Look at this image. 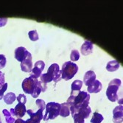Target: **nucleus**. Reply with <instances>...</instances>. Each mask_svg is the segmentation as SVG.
<instances>
[{
    "mask_svg": "<svg viewBox=\"0 0 123 123\" xmlns=\"http://www.w3.org/2000/svg\"><path fill=\"white\" fill-rule=\"evenodd\" d=\"M14 111H15L16 117H17L18 118H21V117H23L25 116V114H26L27 108L24 104L18 103L14 108Z\"/></svg>",
    "mask_w": 123,
    "mask_h": 123,
    "instance_id": "nucleus-15",
    "label": "nucleus"
},
{
    "mask_svg": "<svg viewBox=\"0 0 123 123\" xmlns=\"http://www.w3.org/2000/svg\"><path fill=\"white\" fill-rule=\"evenodd\" d=\"M78 71V66L76 63L72 61H67L62 66V69L61 70V78L65 80H71L76 74Z\"/></svg>",
    "mask_w": 123,
    "mask_h": 123,
    "instance_id": "nucleus-4",
    "label": "nucleus"
},
{
    "mask_svg": "<svg viewBox=\"0 0 123 123\" xmlns=\"http://www.w3.org/2000/svg\"><path fill=\"white\" fill-rule=\"evenodd\" d=\"M40 78V80L45 84H47L52 80L55 83L60 81L61 80V74L59 65L57 63H52L49 67L47 72L45 74H41Z\"/></svg>",
    "mask_w": 123,
    "mask_h": 123,
    "instance_id": "nucleus-1",
    "label": "nucleus"
},
{
    "mask_svg": "<svg viewBox=\"0 0 123 123\" xmlns=\"http://www.w3.org/2000/svg\"><path fill=\"white\" fill-rule=\"evenodd\" d=\"M7 83H5L4 84V86L1 88H0V99H3V97H4V93L7 90Z\"/></svg>",
    "mask_w": 123,
    "mask_h": 123,
    "instance_id": "nucleus-28",
    "label": "nucleus"
},
{
    "mask_svg": "<svg viewBox=\"0 0 123 123\" xmlns=\"http://www.w3.org/2000/svg\"><path fill=\"white\" fill-rule=\"evenodd\" d=\"M2 113L4 114V116L5 117V120L7 122V123H14L16 119L13 117V116L10 113V111H7V109H4L2 111Z\"/></svg>",
    "mask_w": 123,
    "mask_h": 123,
    "instance_id": "nucleus-21",
    "label": "nucleus"
},
{
    "mask_svg": "<svg viewBox=\"0 0 123 123\" xmlns=\"http://www.w3.org/2000/svg\"><path fill=\"white\" fill-rule=\"evenodd\" d=\"M21 69L25 72H30L32 69V55L30 52H27L25 57L21 62Z\"/></svg>",
    "mask_w": 123,
    "mask_h": 123,
    "instance_id": "nucleus-8",
    "label": "nucleus"
},
{
    "mask_svg": "<svg viewBox=\"0 0 123 123\" xmlns=\"http://www.w3.org/2000/svg\"><path fill=\"white\" fill-rule=\"evenodd\" d=\"M4 101L7 105H11L16 99V96L13 92H9L4 96Z\"/></svg>",
    "mask_w": 123,
    "mask_h": 123,
    "instance_id": "nucleus-20",
    "label": "nucleus"
},
{
    "mask_svg": "<svg viewBox=\"0 0 123 123\" xmlns=\"http://www.w3.org/2000/svg\"><path fill=\"white\" fill-rule=\"evenodd\" d=\"M103 117L101 114L97 112H94L91 119V122L92 123H100L103 122Z\"/></svg>",
    "mask_w": 123,
    "mask_h": 123,
    "instance_id": "nucleus-22",
    "label": "nucleus"
},
{
    "mask_svg": "<svg viewBox=\"0 0 123 123\" xmlns=\"http://www.w3.org/2000/svg\"><path fill=\"white\" fill-rule=\"evenodd\" d=\"M44 67H45V63L43 61H37L34 67L32 68V71L30 72V76L32 78H35V79H38L39 77H41V72L44 69Z\"/></svg>",
    "mask_w": 123,
    "mask_h": 123,
    "instance_id": "nucleus-9",
    "label": "nucleus"
},
{
    "mask_svg": "<svg viewBox=\"0 0 123 123\" xmlns=\"http://www.w3.org/2000/svg\"><path fill=\"white\" fill-rule=\"evenodd\" d=\"M36 103V105H38V107L39 108V109H41L42 111H43L44 109H45L46 104H45V102H44L43 99H38Z\"/></svg>",
    "mask_w": 123,
    "mask_h": 123,
    "instance_id": "nucleus-26",
    "label": "nucleus"
},
{
    "mask_svg": "<svg viewBox=\"0 0 123 123\" xmlns=\"http://www.w3.org/2000/svg\"><path fill=\"white\" fill-rule=\"evenodd\" d=\"M70 107H71V105L67 103L61 104L60 115L63 117H69V115L70 114Z\"/></svg>",
    "mask_w": 123,
    "mask_h": 123,
    "instance_id": "nucleus-18",
    "label": "nucleus"
},
{
    "mask_svg": "<svg viewBox=\"0 0 123 123\" xmlns=\"http://www.w3.org/2000/svg\"><path fill=\"white\" fill-rule=\"evenodd\" d=\"M7 18H0V27H4L6 24H7Z\"/></svg>",
    "mask_w": 123,
    "mask_h": 123,
    "instance_id": "nucleus-30",
    "label": "nucleus"
},
{
    "mask_svg": "<svg viewBox=\"0 0 123 123\" xmlns=\"http://www.w3.org/2000/svg\"><path fill=\"white\" fill-rule=\"evenodd\" d=\"M113 122L114 123H122L123 122V106H117L113 111Z\"/></svg>",
    "mask_w": 123,
    "mask_h": 123,
    "instance_id": "nucleus-10",
    "label": "nucleus"
},
{
    "mask_svg": "<svg viewBox=\"0 0 123 123\" xmlns=\"http://www.w3.org/2000/svg\"><path fill=\"white\" fill-rule=\"evenodd\" d=\"M27 52V50L25 47H20L16 48L15 49V58H16V59L18 61L21 62L22 60H23L24 58L25 57Z\"/></svg>",
    "mask_w": 123,
    "mask_h": 123,
    "instance_id": "nucleus-16",
    "label": "nucleus"
},
{
    "mask_svg": "<svg viewBox=\"0 0 123 123\" xmlns=\"http://www.w3.org/2000/svg\"><path fill=\"white\" fill-rule=\"evenodd\" d=\"M16 99L18 100V103H21V104H25L27 103V97L25 94H19L17 97H16Z\"/></svg>",
    "mask_w": 123,
    "mask_h": 123,
    "instance_id": "nucleus-25",
    "label": "nucleus"
},
{
    "mask_svg": "<svg viewBox=\"0 0 123 123\" xmlns=\"http://www.w3.org/2000/svg\"><path fill=\"white\" fill-rule=\"evenodd\" d=\"M0 123H2V120H1V118H0Z\"/></svg>",
    "mask_w": 123,
    "mask_h": 123,
    "instance_id": "nucleus-32",
    "label": "nucleus"
},
{
    "mask_svg": "<svg viewBox=\"0 0 123 123\" xmlns=\"http://www.w3.org/2000/svg\"><path fill=\"white\" fill-rule=\"evenodd\" d=\"M38 83V79H35V78H32L31 77L25 78L21 84L22 89H23V91L26 94H32L33 91L35 90L36 87L37 86Z\"/></svg>",
    "mask_w": 123,
    "mask_h": 123,
    "instance_id": "nucleus-7",
    "label": "nucleus"
},
{
    "mask_svg": "<svg viewBox=\"0 0 123 123\" xmlns=\"http://www.w3.org/2000/svg\"><path fill=\"white\" fill-rule=\"evenodd\" d=\"M14 123H25V121L23 120L22 119H21V118H18V119L15 121Z\"/></svg>",
    "mask_w": 123,
    "mask_h": 123,
    "instance_id": "nucleus-31",
    "label": "nucleus"
},
{
    "mask_svg": "<svg viewBox=\"0 0 123 123\" xmlns=\"http://www.w3.org/2000/svg\"><path fill=\"white\" fill-rule=\"evenodd\" d=\"M5 83V74L0 71V88H1L4 84Z\"/></svg>",
    "mask_w": 123,
    "mask_h": 123,
    "instance_id": "nucleus-29",
    "label": "nucleus"
},
{
    "mask_svg": "<svg viewBox=\"0 0 123 123\" xmlns=\"http://www.w3.org/2000/svg\"><path fill=\"white\" fill-rule=\"evenodd\" d=\"M102 88H103L102 83H100V81H99L97 80H95L94 82L92 85L88 86L87 90H88V93L92 94V93H98V92H99L100 91L102 90Z\"/></svg>",
    "mask_w": 123,
    "mask_h": 123,
    "instance_id": "nucleus-13",
    "label": "nucleus"
},
{
    "mask_svg": "<svg viewBox=\"0 0 123 123\" xmlns=\"http://www.w3.org/2000/svg\"><path fill=\"white\" fill-rule=\"evenodd\" d=\"M119 63L117 61H111L107 63L106 69L108 72H115L119 68Z\"/></svg>",
    "mask_w": 123,
    "mask_h": 123,
    "instance_id": "nucleus-19",
    "label": "nucleus"
},
{
    "mask_svg": "<svg viewBox=\"0 0 123 123\" xmlns=\"http://www.w3.org/2000/svg\"><path fill=\"white\" fill-rule=\"evenodd\" d=\"M70 58H71V61L72 62V61H77L79 60L80 58V53L78 52L77 49H73L71 52V55H70Z\"/></svg>",
    "mask_w": 123,
    "mask_h": 123,
    "instance_id": "nucleus-23",
    "label": "nucleus"
},
{
    "mask_svg": "<svg viewBox=\"0 0 123 123\" xmlns=\"http://www.w3.org/2000/svg\"><path fill=\"white\" fill-rule=\"evenodd\" d=\"M91 113L92 109L88 105L79 108L72 114L74 119V123H85V119H87Z\"/></svg>",
    "mask_w": 123,
    "mask_h": 123,
    "instance_id": "nucleus-6",
    "label": "nucleus"
},
{
    "mask_svg": "<svg viewBox=\"0 0 123 123\" xmlns=\"http://www.w3.org/2000/svg\"><path fill=\"white\" fill-rule=\"evenodd\" d=\"M89 99H90V95L86 92H80L77 96L74 97V100L73 105L70 107L71 114L75 112L79 108L88 106L89 104Z\"/></svg>",
    "mask_w": 123,
    "mask_h": 123,
    "instance_id": "nucleus-2",
    "label": "nucleus"
},
{
    "mask_svg": "<svg viewBox=\"0 0 123 123\" xmlns=\"http://www.w3.org/2000/svg\"><path fill=\"white\" fill-rule=\"evenodd\" d=\"M83 86V82L80 80H76L72 83V92L70 95L77 96L80 92V89Z\"/></svg>",
    "mask_w": 123,
    "mask_h": 123,
    "instance_id": "nucleus-14",
    "label": "nucleus"
},
{
    "mask_svg": "<svg viewBox=\"0 0 123 123\" xmlns=\"http://www.w3.org/2000/svg\"><path fill=\"white\" fill-rule=\"evenodd\" d=\"M122 82L119 79H114L111 80L106 91V95L108 99L111 102H116L121 99L119 98V90L121 86Z\"/></svg>",
    "mask_w": 123,
    "mask_h": 123,
    "instance_id": "nucleus-3",
    "label": "nucleus"
},
{
    "mask_svg": "<svg viewBox=\"0 0 123 123\" xmlns=\"http://www.w3.org/2000/svg\"><path fill=\"white\" fill-rule=\"evenodd\" d=\"M27 114H29V116L30 117L31 119H34L37 122H41V119H43V111L41 109H38L36 112H33L32 110H27Z\"/></svg>",
    "mask_w": 123,
    "mask_h": 123,
    "instance_id": "nucleus-17",
    "label": "nucleus"
},
{
    "mask_svg": "<svg viewBox=\"0 0 123 123\" xmlns=\"http://www.w3.org/2000/svg\"><path fill=\"white\" fill-rule=\"evenodd\" d=\"M45 109V114L43 117V119L44 121L54 119L58 117V115H60L61 104L55 102H51L46 105Z\"/></svg>",
    "mask_w": 123,
    "mask_h": 123,
    "instance_id": "nucleus-5",
    "label": "nucleus"
},
{
    "mask_svg": "<svg viewBox=\"0 0 123 123\" xmlns=\"http://www.w3.org/2000/svg\"><path fill=\"white\" fill-rule=\"evenodd\" d=\"M7 63L6 57L4 55H0V69H3Z\"/></svg>",
    "mask_w": 123,
    "mask_h": 123,
    "instance_id": "nucleus-27",
    "label": "nucleus"
},
{
    "mask_svg": "<svg viewBox=\"0 0 123 123\" xmlns=\"http://www.w3.org/2000/svg\"><path fill=\"white\" fill-rule=\"evenodd\" d=\"M95 80H96V74L94 71L90 70L86 72L83 77V81L86 86H89L94 82Z\"/></svg>",
    "mask_w": 123,
    "mask_h": 123,
    "instance_id": "nucleus-12",
    "label": "nucleus"
},
{
    "mask_svg": "<svg viewBox=\"0 0 123 123\" xmlns=\"http://www.w3.org/2000/svg\"><path fill=\"white\" fill-rule=\"evenodd\" d=\"M28 36H29V38L31 41H36L37 40H38L39 37H38V32L36 30H31L28 33Z\"/></svg>",
    "mask_w": 123,
    "mask_h": 123,
    "instance_id": "nucleus-24",
    "label": "nucleus"
},
{
    "mask_svg": "<svg viewBox=\"0 0 123 123\" xmlns=\"http://www.w3.org/2000/svg\"><path fill=\"white\" fill-rule=\"evenodd\" d=\"M93 43L89 41H85L80 48V52L83 55H88L92 53L93 51Z\"/></svg>",
    "mask_w": 123,
    "mask_h": 123,
    "instance_id": "nucleus-11",
    "label": "nucleus"
}]
</instances>
